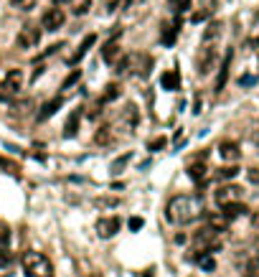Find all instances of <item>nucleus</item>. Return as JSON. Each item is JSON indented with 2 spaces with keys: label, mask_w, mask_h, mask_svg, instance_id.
Listing matches in <instances>:
<instances>
[{
  "label": "nucleus",
  "mask_w": 259,
  "mask_h": 277,
  "mask_svg": "<svg viewBox=\"0 0 259 277\" xmlns=\"http://www.w3.org/2000/svg\"><path fill=\"white\" fill-rule=\"evenodd\" d=\"M165 216L170 224H193L203 216V199L201 196H173V199L168 201L165 206Z\"/></svg>",
  "instance_id": "f257e3e1"
},
{
  "label": "nucleus",
  "mask_w": 259,
  "mask_h": 277,
  "mask_svg": "<svg viewBox=\"0 0 259 277\" xmlns=\"http://www.w3.org/2000/svg\"><path fill=\"white\" fill-rule=\"evenodd\" d=\"M21 264H23V272L28 277H54V264L41 252H26L21 257Z\"/></svg>",
  "instance_id": "f03ea898"
},
{
  "label": "nucleus",
  "mask_w": 259,
  "mask_h": 277,
  "mask_svg": "<svg viewBox=\"0 0 259 277\" xmlns=\"http://www.w3.org/2000/svg\"><path fill=\"white\" fill-rule=\"evenodd\" d=\"M218 249H221L218 231L211 229L208 224L193 234V252H196V254H201V252H218Z\"/></svg>",
  "instance_id": "7ed1b4c3"
},
{
  "label": "nucleus",
  "mask_w": 259,
  "mask_h": 277,
  "mask_svg": "<svg viewBox=\"0 0 259 277\" xmlns=\"http://www.w3.org/2000/svg\"><path fill=\"white\" fill-rule=\"evenodd\" d=\"M21 87H23V74H21V69L8 71L6 79H3V84H0V102L13 99V97L21 92Z\"/></svg>",
  "instance_id": "20e7f679"
},
{
  "label": "nucleus",
  "mask_w": 259,
  "mask_h": 277,
  "mask_svg": "<svg viewBox=\"0 0 259 277\" xmlns=\"http://www.w3.org/2000/svg\"><path fill=\"white\" fill-rule=\"evenodd\" d=\"M39 41H41L39 26L26 23V26L21 28V33H18V46H21V49H36V46H39Z\"/></svg>",
  "instance_id": "39448f33"
},
{
  "label": "nucleus",
  "mask_w": 259,
  "mask_h": 277,
  "mask_svg": "<svg viewBox=\"0 0 259 277\" xmlns=\"http://www.w3.org/2000/svg\"><path fill=\"white\" fill-rule=\"evenodd\" d=\"M122 229V219L120 216H104L97 221V234L102 239H112V236Z\"/></svg>",
  "instance_id": "423d86ee"
},
{
  "label": "nucleus",
  "mask_w": 259,
  "mask_h": 277,
  "mask_svg": "<svg viewBox=\"0 0 259 277\" xmlns=\"http://www.w3.org/2000/svg\"><path fill=\"white\" fill-rule=\"evenodd\" d=\"M216 56H218V51L213 49V44H203L201 56H198V74H201V76L211 74V69H213V64H216Z\"/></svg>",
  "instance_id": "0eeeda50"
},
{
  "label": "nucleus",
  "mask_w": 259,
  "mask_h": 277,
  "mask_svg": "<svg viewBox=\"0 0 259 277\" xmlns=\"http://www.w3.org/2000/svg\"><path fill=\"white\" fill-rule=\"evenodd\" d=\"M241 186H236V183H229V186H221L218 191H216V204L218 206H226V204H231V201H239L241 199Z\"/></svg>",
  "instance_id": "6e6552de"
},
{
  "label": "nucleus",
  "mask_w": 259,
  "mask_h": 277,
  "mask_svg": "<svg viewBox=\"0 0 259 277\" xmlns=\"http://www.w3.org/2000/svg\"><path fill=\"white\" fill-rule=\"evenodd\" d=\"M180 23H183L180 13L173 18V23H163V28H160V44H163V46H173V44H175V36H178V31H180Z\"/></svg>",
  "instance_id": "1a4fd4ad"
},
{
  "label": "nucleus",
  "mask_w": 259,
  "mask_h": 277,
  "mask_svg": "<svg viewBox=\"0 0 259 277\" xmlns=\"http://www.w3.org/2000/svg\"><path fill=\"white\" fill-rule=\"evenodd\" d=\"M64 21H66V16H64L61 8H49V11L44 13V18H41V28H46V31H59V28L64 26Z\"/></svg>",
  "instance_id": "9d476101"
},
{
  "label": "nucleus",
  "mask_w": 259,
  "mask_h": 277,
  "mask_svg": "<svg viewBox=\"0 0 259 277\" xmlns=\"http://www.w3.org/2000/svg\"><path fill=\"white\" fill-rule=\"evenodd\" d=\"M122 31H115V36L109 38V41L104 44V49H102V61L104 64H115L117 61V56H120V44H117V36H120Z\"/></svg>",
  "instance_id": "9b49d317"
},
{
  "label": "nucleus",
  "mask_w": 259,
  "mask_h": 277,
  "mask_svg": "<svg viewBox=\"0 0 259 277\" xmlns=\"http://www.w3.org/2000/svg\"><path fill=\"white\" fill-rule=\"evenodd\" d=\"M218 155L224 158V161H229V163H236L239 158H241V148L234 140H224V143L218 145Z\"/></svg>",
  "instance_id": "f8f14e48"
},
{
  "label": "nucleus",
  "mask_w": 259,
  "mask_h": 277,
  "mask_svg": "<svg viewBox=\"0 0 259 277\" xmlns=\"http://www.w3.org/2000/svg\"><path fill=\"white\" fill-rule=\"evenodd\" d=\"M120 76H130V74H135V71H140V54H127L120 64H117V69H115Z\"/></svg>",
  "instance_id": "ddd939ff"
},
{
  "label": "nucleus",
  "mask_w": 259,
  "mask_h": 277,
  "mask_svg": "<svg viewBox=\"0 0 259 277\" xmlns=\"http://www.w3.org/2000/svg\"><path fill=\"white\" fill-rule=\"evenodd\" d=\"M231 59H234V51L229 49V51H226V56H224V61H221L218 76H216V92H221V89L226 87V82H229V69H231Z\"/></svg>",
  "instance_id": "4468645a"
},
{
  "label": "nucleus",
  "mask_w": 259,
  "mask_h": 277,
  "mask_svg": "<svg viewBox=\"0 0 259 277\" xmlns=\"http://www.w3.org/2000/svg\"><path fill=\"white\" fill-rule=\"evenodd\" d=\"M61 104H64V97H54V99H49V102H44L41 104V109H39V122H46L49 117H54L59 109H61Z\"/></svg>",
  "instance_id": "2eb2a0df"
},
{
  "label": "nucleus",
  "mask_w": 259,
  "mask_h": 277,
  "mask_svg": "<svg viewBox=\"0 0 259 277\" xmlns=\"http://www.w3.org/2000/svg\"><path fill=\"white\" fill-rule=\"evenodd\" d=\"M137 122H140V117H137V107L135 104H127L125 109H122V117H120V125L127 130V132H132L135 127H137Z\"/></svg>",
  "instance_id": "dca6fc26"
},
{
  "label": "nucleus",
  "mask_w": 259,
  "mask_h": 277,
  "mask_svg": "<svg viewBox=\"0 0 259 277\" xmlns=\"http://www.w3.org/2000/svg\"><path fill=\"white\" fill-rule=\"evenodd\" d=\"M94 44H97V36H94V33H89V36L84 38V41H82V46L77 49V54H74V56H69L66 61H69L71 66H74V64H79V61H82V59L87 56V51H89V49L94 46Z\"/></svg>",
  "instance_id": "f3484780"
},
{
  "label": "nucleus",
  "mask_w": 259,
  "mask_h": 277,
  "mask_svg": "<svg viewBox=\"0 0 259 277\" xmlns=\"http://www.w3.org/2000/svg\"><path fill=\"white\" fill-rule=\"evenodd\" d=\"M79 122H82V109H74V112L69 114L66 125H64V137H77V132H79Z\"/></svg>",
  "instance_id": "a211bd4d"
},
{
  "label": "nucleus",
  "mask_w": 259,
  "mask_h": 277,
  "mask_svg": "<svg viewBox=\"0 0 259 277\" xmlns=\"http://www.w3.org/2000/svg\"><path fill=\"white\" fill-rule=\"evenodd\" d=\"M206 173H208V168H206V163H203V155L188 166V176H191V181H196V183H203Z\"/></svg>",
  "instance_id": "6ab92c4d"
},
{
  "label": "nucleus",
  "mask_w": 259,
  "mask_h": 277,
  "mask_svg": "<svg viewBox=\"0 0 259 277\" xmlns=\"http://www.w3.org/2000/svg\"><path fill=\"white\" fill-rule=\"evenodd\" d=\"M160 84H163V89H168V92H175V89H180V74H178L175 69L165 71V74L160 76Z\"/></svg>",
  "instance_id": "aec40b11"
},
{
  "label": "nucleus",
  "mask_w": 259,
  "mask_h": 277,
  "mask_svg": "<svg viewBox=\"0 0 259 277\" xmlns=\"http://www.w3.org/2000/svg\"><path fill=\"white\" fill-rule=\"evenodd\" d=\"M221 209H224V211H221V214H224L229 221H234V219H239V216H244L249 209L241 204V201H231V204H226V206H221Z\"/></svg>",
  "instance_id": "412c9836"
},
{
  "label": "nucleus",
  "mask_w": 259,
  "mask_h": 277,
  "mask_svg": "<svg viewBox=\"0 0 259 277\" xmlns=\"http://www.w3.org/2000/svg\"><path fill=\"white\" fill-rule=\"evenodd\" d=\"M206 224H208L211 229H216V231L221 234V231H226V229H229V224H231V221H229V219H226L224 214H211V216L206 219Z\"/></svg>",
  "instance_id": "4be33fe9"
},
{
  "label": "nucleus",
  "mask_w": 259,
  "mask_h": 277,
  "mask_svg": "<svg viewBox=\"0 0 259 277\" xmlns=\"http://www.w3.org/2000/svg\"><path fill=\"white\" fill-rule=\"evenodd\" d=\"M221 28H224V23H218V21L208 23V26H206V31H203V44H213L216 38L221 36Z\"/></svg>",
  "instance_id": "5701e85b"
},
{
  "label": "nucleus",
  "mask_w": 259,
  "mask_h": 277,
  "mask_svg": "<svg viewBox=\"0 0 259 277\" xmlns=\"http://www.w3.org/2000/svg\"><path fill=\"white\" fill-rule=\"evenodd\" d=\"M117 97H120V84H117V82H109V84L104 87V92H102L99 99H102L104 104H109V102H115Z\"/></svg>",
  "instance_id": "b1692460"
},
{
  "label": "nucleus",
  "mask_w": 259,
  "mask_h": 277,
  "mask_svg": "<svg viewBox=\"0 0 259 277\" xmlns=\"http://www.w3.org/2000/svg\"><path fill=\"white\" fill-rule=\"evenodd\" d=\"M112 137H115V130L109 127V125H104V127H99V130H97L94 143H97V145H109V143H112Z\"/></svg>",
  "instance_id": "393cba45"
},
{
  "label": "nucleus",
  "mask_w": 259,
  "mask_h": 277,
  "mask_svg": "<svg viewBox=\"0 0 259 277\" xmlns=\"http://www.w3.org/2000/svg\"><path fill=\"white\" fill-rule=\"evenodd\" d=\"M196 262H198V267L206 269V272H213V269H216V262H213L211 252H201V254H196Z\"/></svg>",
  "instance_id": "a878e982"
},
{
  "label": "nucleus",
  "mask_w": 259,
  "mask_h": 277,
  "mask_svg": "<svg viewBox=\"0 0 259 277\" xmlns=\"http://www.w3.org/2000/svg\"><path fill=\"white\" fill-rule=\"evenodd\" d=\"M168 145V140L160 135V137H153V140H147V150H150V153H158V150H163Z\"/></svg>",
  "instance_id": "bb28decb"
},
{
  "label": "nucleus",
  "mask_w": 259,
  "mask_h": 277,
  "mask_svg": "<svg viewBox=\"0 0 259 277\" xmlns=\"http://www.w3.org/2000/svg\"><path fill=\"white\" fill-rule=\"evenodd\" d=\"M236 173H239V168H236V166H226V168H218V171H216V176H218L221 181H226V178H234Z\"/></svg>",
  "instance_id": "cd10ccee"
},
{
  "label": "nucleus",
  "mask_w": 259,
  "mask_h": 277,
  "mask_svg": "<svg viewBox=\"0 0 259 277\" xmlns=\"http://www.w3.org/2000/svg\"><path fill=\"white\" fill-rule=\"evenodd\" d=\"M79 79H82V69H74L66 79H64V89H69V87H74V84H77L79 82Z\"/></svg>",
  "instance_id": "c85d7f7f"
},
{
  "label": "nucleus",
  "mask_w": 259,
  "mask_h": 277,
  "mask_svg": "<svg viewBox=\"0 0 259 277\" xmlns=\"http://www.w3.org/2000/svg\"><path fill=\"white\" fill-rule=\"evenodd\" d=\"M36 6H39V0H13V8L18 11H33Z\"/></svg>",
  "instance_id": "c756f323"
},
{
  "label": "nucleus",
  "mask_w": 259,
  "mask_h": 277,
  "mask_svg": "<svg viewBox=\"0 0 259 277\" xmlns=\"http://www.w3.org/2000/svg\"><path fill=\"white\" fill-rule=\"evenodd\" d=\"M102 107H104V102H102V99H99V102H94V104H92V107H89V112H87V114H89V117H92V120H97V117H99V114H102Z\"/></svg>",
  "instance_id": "7c9ffc66"
},
{
  "label": "nucleus",
  "mask_w": 259,
  "mask_h": 277,
  "mask_svg": "<svg viewBox=\"0 0 259 277\" xmlns=\"http://www.w3.org/2000/svg\"><path fill=\"white\" fill-rule=\"evenodd\" d=\"M127 226H130V231H140V229L145 226V219H142V216H132Z\"/></svg>",
  "instance_id": "2f4dec72"
},
{
  "label": "nucleus",
  "mask_w": 259,
  "mask_h": 277,
  "mask_svg": "<svg viewBox=\"0 0 259 277\" xmlns=\"http://www.w3.org/2000/svg\"><path fill=\"white\" fill-rule=\"evenodd\" d=\"M127 161H130V153H127V155H122L120 161H115V163H112V173H120V171L127 166Z\"/></svg>",
  "instance_id": "473e14b6"
},
{
  "label": "nucleus",
  "mask_w": 259,
  "mask_h": 277,
  "mask_svg": "<svg viewBox=\"0 0 259 277\" xmlns=\"http://www.w3.org/2000/svg\"><path fill=\"white\" fill-rule=\"evenodd\" d=\"M89 8H92V0H84L82 6L74 8V16H84V13H89Z\"/></svg>",
  "instance_id": "72a5a7b5"
},
{
  "label": "nucleus",
  "mask_w": 259,
  "mask_h": 277,
  "mask_svg": "<svg viewBox=\"0 0 259 277\" xmlns=\"http://www.w3.org/2000/svg\"><path fill=\"white\" fill-rule=\"evenodd\" d=\"M11 262H13V254L6 252V249H0V267H8Z\"/></svg>",
  "instance_id": "f704fd0d"
},
{
  "label": "nucleus",
  "mask_w": 259,
  "mask_h": 277,
  "mask_svg": "<svg viewBox=\"0 0 259 277\" xmlns=\"http://www.w3.org/2000/svg\"><path fill=\"white\" fill-rule=\"evenodd\" d=\"M11 242V234H8V229H0V247H6Z\"/></svg>",
  "instance_id": "c9c22d12"
},
{
  "label": "nucleus",
  "mask_w": 259,
  "mask_h": 277,
  "mask_svg": "<svg viewBox=\"0 0 259 277\" xmlns=\"http://www.w3.org/2000/svg\"><path fill=\"white\" fill-rule=\"evenodd\" d=\"M249 183H259V168H249Z\"/></svg>",
  "instance_id": "e433bc0d"
},
{
  "label": "nucleus",
  "mask_w": 259,
  "mask_h": 277,
  "mask_svg": "<svg viewBox=\"0 0 259 277\" xmlns=\"http://www.w3.org/2000/svg\"><path fill=\"white\" fill-rule=\"evenodd\" d=\"M188 6H191V0H180V3H178V13H183V11H188Z\"/></svg>",
  "instance_id": "4c0bfd02"
},
{
  "label": "nucleus",
  "mask_w": 259,
  "mask_h": 277,
  "mask_svg": "<svg viewBox=\"0 0 259 277\" xmlns=\"http://www.w3.org/2000/svg\"><path fill=\"white\" fill-rule=\"evenodd\" d=\"M56 6H64V3H71V0H54Z\"/></svg>",
  "instance_id": "58836bf2"
},
{
  "label": "nucleus",
  "mask_w": 259,
  "mask_h": 277,
  "mask_svg": "<svg viewBox=\"0 0 259 277\" xmlns=\"http://www.w3.org/2000/svg\"><path fill=\"white\" fill-rule=\"evenodd\" d=\"M244 277H259V272H246Z\"/></svg>",
  "instance_id": "ea45409f"
},
{
  "label": "nucleus",
  "mask_w": 259,
  "mask_h": 277,
  "mask_svg": "<svg viewBox=\"0 0 259 277\" xmlns=\"http://www.w3.org/2000/svg\"><path fill=\"white\" fill-rule=\"evenodd\" d=\"M254 143H256V148H259V135H256V137H254Z\"/></svg>",
  "instance_id": "a19ab883"
},
{
  "label": "nucleus",
  "mask_w": 259,
  "mask_h": 277,
  "mask_svg": "<svg viewBox=\"0 0 259 277\" xmlns=\"http://www.w3.org/2000/svg\"><path fill=\"white\" fill-rule=\"evenodd\" d=\"M92 277H102V272H94V274H92Z\"/></svg>",
  "instance_id": "79ce46f5"
}]
</instances>
